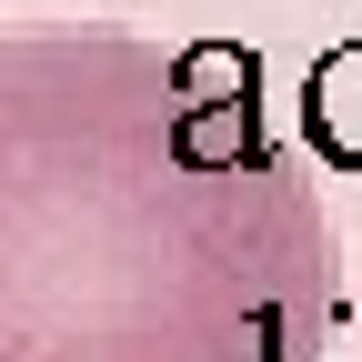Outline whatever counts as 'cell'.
Returning a JSON list of instances; mask_svg holds the SVG:
<instances>
[{"label":"cell","mask_w":362,"mask_h":362,"mask_svg":"<svg viewBox=\"0 0 362 362\" xmlns=\"http://www.w3.org/2000/svg\"><path fill=\"white\" fill-rule=\"evenodd\" d=\"M342 232L242 51L0 40V362H322Z\"/></svg>","instance_id":"cell-1"}]
</instances>
